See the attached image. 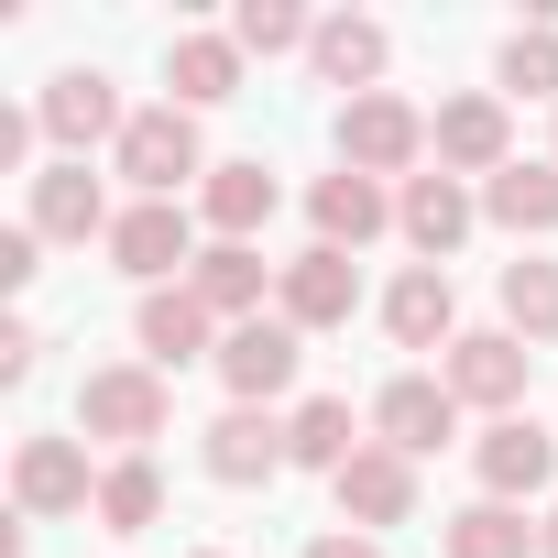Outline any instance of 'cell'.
<instances>
[{
	"mask_svg": "<svg viewBox=\"0 0 558 558\" xmlns=\"http://www.w3.org/2000/svg\"><path fill=\"white\" fill-rule=\"evenodd\" d=\"M132 286L154 296V286H186L197 274V252H208V230H197V197H121V219H110V241H99Z\"/></svg>",
	"mask_w": 558,
	"mask_h": 558,
	"instance_id": "cell-2",
	"label": "cell"
},
{
	"mask_svg": "<svg viewBox=\"0 0 558 558\" xmlns=\"http://www.w3.org/2000/svg\"><path fill=\"white\" fill-rule=\"evenodd\" d=\"M208 373L230 384V405H286V395H296V373H307V329L252 318V329H230V340H219V362H208Z\"/></svg>",
	"mask_w": 558,
	"mask_h": 558,
	"instance_id": "cell-12",
	"label": "cell"
},
{
	"mask_svg": "<svg viewBox=\"0 0 558 558\" xmlns=\"http://www.w3.org/2000/svg\"><path fill=\"white\" fill-rule=\"evenodd\" d=\"M274 318L307 329V340L351 329V318H362V263H351V252H329V241H307L286 274H274Z\"/></svg>",
	"mask_w": 558,
	"mask_h": 558,
	"instance_id": "cell-8",
	"label": "cell"
},
{
	"mask_svg": "<svg viewBox=\"0 0 558 558\" xmlns=\"http://www.w3.org/2000/svg\"><path fill=\"white\" fill-rule=\"evenodd\" d=\"M197 460H208V482H230V493H263L274 471H296L286 416H274V405H219V416L197 427Z\"/></svg>",
	"mask_w": 558,
	"mask_h": 558,
	"instance_id": "cell-11",
	"label": "cell"
},
{
	"mask_svg": "<svg viewBox=\"0 0 558 558\" xmlns=\"http://www.w3.org/2000/svg\"><path fill=\"white\" fill-rule=\"evenodd\" d=\"M34 132H45V121H34V110H0V175H12V165H23V154H34Z\"/></svg>",
	"mask_w": 558,
	"mask_h": 558,
	"instance_id": "cell-34",
	"label": "cell"
},
{
	"mask_svg": "<svg viewBox=\"0 0 558 558\" xmlns=\"http://www.w3.org/2000/svg\"><path fill=\"white\" fill-rule=\"evenodd\" d=\"M34 274H45V230H34V219H12V230H0V286L23 296Z\"/></svg>",
	"mask_w": 558,
	"mask_h": 558,
	"instance_id": "cell-31",
	"label": "cell"
},
{
	"mask_svg": "<svg viewBox=\"0 0 558 558\" xmlns=\"http://www.w3.org/2000/svg\"><path fill=\"white\" fill-rule=\"evenodd\" d=\"M384 340H395V351H449V340H460V286H449V263H405L395 286H384Z\"/></svg>",
	"mask_w": 558,
	"mask_h": 558,
	"instance_id": "cell-21",
	"label": "cell"
},
{
	"mask_svg": "<svg viewBox=\"0 0 558 558\" xmlns=\"http://www.w3.org/2000/svg\"><path fill=\"white\" fill-rule=\"evenodd\" d=\"M362 438H373V416H351V395H307V405H286V449H296V471H351L362 460Z\"/></svg>",
	"mask_w": 558,
	"mask_h": 558,
	"instance_id": "cell-25",
	"label": "cell"
},
{
	"mask_svg": "<svg viewBox=\"0 0 558 558\" xmlns=\"http://www.w3.org/2000/svg\"><path fill=\"white\" fill-rule=\"evenodd\" d=\"M186 558H230V547H186Z\"/></svg>",
	"mask_w": 558,
	"mask_h": 558,
	"instance_id": "cell-36",
	"label": "cell"
},
{
	"mask_svg": "<svg viewBox=\"0 0 558 558\" xmlns=\"http://www.w3.org/2000/svg\"><path fill=\"white\" fill-rule=\"evenodd\" d=\"M329 143H340V165H351V175H384V186L427 175V110H416V99H395V88H373V99H340Z\"/></svg>",
	"mask_w": 558,
	"mask_h": 558,
	"instance_id": "cell-4",
	"label": "cell"
},
{
	"mask_svg": "<svg viewBox=\"0 0 558 558\" xmlns=\"http://www.w3.org/2000/svg\"><path fill=\"white\" fill-rule=\"evenodd\" d=\"M536 558H558V504H547V514H536Z\"/></svg>",
	"mask_w": 558,
	"mask_h": 558,
	"instance_id": "cell-35",
	"label": "cell"
},
{
	"mask_svg": "<svg viewBox=\"0 0 558 558\" xmlns=\"http://www.w3.org/2000/svg\"><path fill=\"white\" fill-rule=\"evenodd\" d=\"M362 416H373V438H384V449L427 460V449H449V438H460V416H471V405H460L438 373H395V384H384Z\"/></svg>",
	"mask_w": 558,
	"mask_h": 558,
	"instance_id": "cell-15",
	"label": "cell"
},
{
	"mask_svg": "<svg viewBox=\"0 0 558 558\" xmlns=\"http://www.w3.org/2000/svg\"><path fill=\"white\" fill-rule=\"evenodd\" d=\"M34 121H45V143H56L66 165H88L99 143H121V132H132V110H121V88H110L99 66H56V77H45V99H34Z\"/></svg>",
	"mask_w": 558,
	"mask_h": 558,
	"instance_id": "cell-9",
	"label": "cell"
},
{
	"mask_svg": "<svg viewBox=\"0 0 558 558\" xmlns=\"http://www.w3.org/2000/svg\"><path fill=\"white\" fill-rule=\"evenodd\" d=\"M110 175H121L132 197H197V186H208V143H197V110H175V99L132 110V132L110 143Z\"/></svg>",
	"mask_w": 558,
	"mask_h": 558,
	"instance_id": "cell-3",
	"label": "cell"
},
{
	"mask_svg": "<svg viewBox=\"0 0 558 558\" xmlns=\"http://www.w3.org/2000/svg\"><path fill=\"white\" fill-rule=\"evenodd\" d=\"M274 208H286V186H274L263 154H230V165H208V186H197V230H208V241H263Z\"/></svg>",
	"mask_w": 558,
	"mask_h": 558,
	"instance_id": "cell-19",
	"label": "cell"
},
{
	"mask_svg": "<svg viewBox=\"0 0 558 558\" xmlns=\"http://www.w3.org/2000/svg\"><path fill=\"white\" fill-rule=\"evenodd\" d=\"M307 66H318V88H340V99H373V88H384V66H395V34H384L373 12H318V45H307Z\"/></svg>",
	"mask_w": 558,
	"mask_h": 558,
	"instance_id": "cell-22",
	"label": "cell"
},
{
	"mask_svg": "<svg viewBox=\"0 0 558 558\" xmlns=\"http://www.w3.org/2000/svg\"><path fill=\"white\" fill-rule=\"evenodd\" d=\"M34 362H45V329L34 318H0V384H34Z\"/></svg>",
	"mask_w": 558,
	"mask_h": 558,
	"instance_id": "cell-32",
	"label": "cell"
},
{
	"mask_svg": "<svg viewBox=\"0 0 558 558\" xmlns=\"http://www.w3.org/2000/svg\"><path fill=\"white\" fill-rule=\"evenodd\" d=\"M241 45L230 34H165V99L175 110H219V99H241Z\"/></svg>",
	"mask_w": 558,
	"mask_h": 558,
	"instance_id": "cell-24",
	"label": "cell"
},
{
	"mask_svg": "<svg viewBox=\"0 0 558 558\" xmlns=\"http://www.w3.org/2000/svg\"><path fill=\"white\" fill-rule=\"evenodd\" d=\"M99 471L110 460H88V438H23L12 449V514H99Z\"/></svg>",
	"mask_w": 558,
	"mask_h": 558,
	"instance_id": "cell-10",
	"label": "cell"
},
{
	"mask_svg": "<svg viewBox=\"0 0 558 558\" xmlns=\"http://www.w3.org/2000/svg\"><path fill=\"white\" fill-rule=\"evenodd\" d=\"M143 525H165V471H154V449L99 471V536H143Z\"/></svg>",
	"mask_w": 558,
	"mask_h": 558,
	"instance_id": "cell-29",
	"label": "cell"
},
{
	"mask_svg": "<svg viewBox=\"0 0 558 558\" xmlns=\"http://www.w3.org/2000/svg\"><path fill=\"white\" fill-rule=\"evenodd\" d=\"M329 504H340V525H362V536L416 525V460H405V449H384V438H362V460L329 482Z\"/></svg>",
	"mask_w": 558,
	"mask_h": 558,
	"instance_id": "cell-17",
	"label": "cell"
},
{
	"mask_svg": "<svg viewBox=\"0 0 558 558\" xmlns=\"http://www.w3.org/2000/svg\"><path fill=\"white\" fill-rule=\"evenodd\" d=\"M525 373H536V351L493 318V329H460L449 351H438V384L471 405V416H525Z\"/></svg>",
	"mask_w": 558,
	"mask_h": 558,
	"instance_id": "cell-6",
	"label": "cell"
},
{
	"mask_svg": "<svg viewBox=\"0 0 558 558\" xmlns=\"http://www.w3.org/2000/svg\"><path fill=\"white\" fill-rule=\"evenodd\" d=\"M471 482H482V504H558V438L536 416H493L471 438Z\"/></svg>",
	"mask_w": 558,
	"mask_h": 558,
	"instance_id": "cell-7",
	"label": "cell"
},
{
	"mask_svg": "<svg viewBox=\"0 0 558 558\" xmlns=\"http://www.w3.org/2000/svg\"><path fill=\"white\" fill-rule=\"evenodd\" d=\"M482 219H493L514 252H536V241L558 230V154H514V165L482 186Z\"/></svg>",
	"mask_w": 558,
	"mask_h": 558,
	"instance_id": "cell-23",
	"label": "cell"
},
{
	"mask_svg": "<svg viewBox=\"0 0 558 558\" xmlns=\"http://www.w3.org/2000/svg\"><path fill=\"white\" fill-rule=\"evenodd\" d=\"M307 230H318L329 252H373V241L395 230V186H384V175H351V165H329V175L307 186Z\"/></svg>",
	"mask_w": 558,
	"mask_h": 558,
	"instance_id": "cell-20",
	"label": "cell"
},
{
	"mask_svg": "<svg viewBox=\"0 0 558 558\" xmlns=\"http://www.w3.org/2000/svg\"><path fill=\"white\" fill-rule=\"evenodd\" d=\"M427 165L460 175V186H493V175L514 165V99H493V88L438 99V110H427Z\"/></svg>",
	"mask_w": 558,
	"mask_h": 558,
	"instance_id": "cell-5",
	"label": "cell"
},
{
	"mask_svg": "<svg viewBox=\"0 0 558 558\" xmlns=\"http://www.w3.org/2000/svg\"><path fill=\"white\" fill-rule=\"evenodd\" d=\"M438 558H536V514L525 504H460L449 525H438Z\"/></svg>",
	"mask_w": 558,
	"mask_h": 558,
	"instance_id": "cell-26",
	"label": "cell"
},
{
	"mask_svg": "<svg viewBox=\"0 0 558 558\" xmlns=\"http://www.w3.org/2000/svg\"><path fill=\"white\" fill-rule=\"evenodd\" d=\"M274 274H286V263H263V241H208L186 286H197V307L219 329H252V318H274Z\"/></svg>",
	"mask_w": 558,
	"mask_h": 558,
	"instance_id": "cell-18",
	"label": "cell"
},
{
	"mask_svg": "<svg viewBox=\"0 0 558 558\" xmlns=\"http://www.w3.org/2000/svg\"><path fill=\"white\" fill-rule=\"evenodd\" d=\"M230 45H241V56H307V45H318V12H296V0H241V12H230Z\"/></svg>",
	"mask_w": 558,
	"mask_h": 558,
	"instance_id": "cell-30",
	"label": "cell"
},
{
	"mask_svg": "<svg viewBox=\"0 0 558 558\" xmlns=\"http://www.w3.org/2000/svg\"><path fill=\"white\" fill-rule=\"evenodd\" d=\"M547 154H558V143H547Z\"/></svg>",
	"mask_w": 558,
	"mask_h": 558,
	"instance_id": "cell-37",
	"label": "cell"
},
{
	"mask_svg": "<svg viewBox=\"0 0 558 558\" xmlns=\"http://www.w3.org/2000/svg\"><path fill=\"white\" fill-rule=\"evenodd\" d=\"M493 99H558V12H525L493 56Z\"/></svg>",
	"mask_w": 558,
	"mask_h": 558,
	"instance_id": "cell-28",
	"label": "cell"
},
{
	"mask_svg": "<svg viewBox=\"0 0 558 558\" xmlns=\"http://www.w3.org/2000/svg\"><path fill=\"white\" fill-rule=\"evenodd\" d=\"M493 296H504V329H514L525 351H558V263H547V252H514Z\"/></svg>",
	"mask_w": 558,
	"mask_h": 558,
	"instance_id": "cell-27",
	"label": "cell"
},
{
	"mask_svg": "<svg viewBox=\"0 0 558 558\" xmlns=\"http://www.w3.org/2000/svg\"><path fill=\"white\" fill-rule=\"evenodd\" d=\"M23 219H34L45 241H77V252H88V241H110V219H121V208H110V186H99L88 165H66V154H56L45 175H23Z\"/></svg>",
	"mask_w": 558,
	"mask_h": 558,
	"instance_id": "cell-16",
	"label": "cell"
},
{
	"mask_svg": "<svg viewBox=\"0 0 558 558\" xmlns=\"http://www.w3.org/2000/svg\"><path fill=\"white\" fill-rule=\"evenodd\" d=\"M219 340H230V329L197 307V286H154V296L132 307V362H154L165 384H175L186 362H219Z\"/></svg>",
	"mask_w": 558,
	"mask_h": 558,
	"instance_id": "cell-14",
	"label": "cell"
},
{
	"mask_svg": "<svg viewBox=\"0 0 558 558\" xmlns=\"http://www.w3.org/2000/svg\"><path fill=\"white\" fill-rule=\"evenodd\" d=\"M165 427H175V384L154 362H99L77 384V438H99L110 460H143Z\"/></svg>",
	"mask_w": 558,
	"mask_h": 558,
	"instance_id": "cell-1",
	"label": "cell"
},
{
	"mask_svg": "<svg viewBox=\"0 0 558 558\" xmlns=\"http://www.w3.org/2000/svg\"><path fill=\"white\" fill-rule=\"evenodd\" d=\"M471 230H482V186H460V175H438V165L395 186V241H405L416 263H449Z\"/></svg>",
	"mask_w": 558,
	"mask_h": 558,
	"instance_id": "cell-13",
	"label": "cell"
},
{
	"mask_svg": "<svg viewBox=\"0 0 558 558\" xmlns=\"http://www.w3.org/2000/svg\"><path fill=\"white\" fill-rule=\"evenodd\" d=\"M296 558H384V536H362V525H318Z\"/></svg>",
	"mask_w": 558,
	"mask_h": 558,
	"instance_id": "cell-33",
	"label": "cell"
}]
</instances>
